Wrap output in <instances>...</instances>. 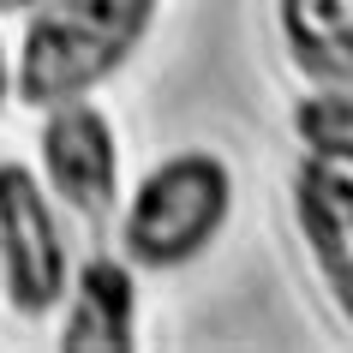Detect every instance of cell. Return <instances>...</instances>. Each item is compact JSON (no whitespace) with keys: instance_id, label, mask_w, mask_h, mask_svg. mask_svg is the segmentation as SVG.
I'll return each instance as SVG.
<instances>
[{"instance_id":"1","label":"cell","mask_w":353,"mask_h":353,"mask_svg":"<svg viewBox=\"0 0 353 353\" xmlns=\"http://www.w3.org/2000/svg\"><path fill=\"white\" fill-rule=\"evenodd\" d=\"M156 12L162 0H37L12 54V96L24 108L96 96L144 48Z\"/></svg>"},{"instance_id":"2","label":"cell","mask_w":353,"mask_h":353,"mask_svg":"<svg viewBox=\"0 0 353 353\" xmlns=\"http://www.w3.org/2000/svg\"><path fill=\"white\" fill-rule=\"evenodd\" d=\"M234 216V168L216 150H174L120 198V258L138 270H186Z\"/></svg>"},{"instance_id":"3","label":"cell","mask_w":353,"mask_h":353,"mask_svg":"<svg viewBox=\"0 0 353 353\" xmlns=\"http://www.w3.org/2000/svg\"><path fill=\"white\" fill-rule=\"evenodd\" d=\"M72 281V245L54 192L37 168L0 162V299L19 317H48Z\"/></svg>"},{"instance_id":"4","label":"cell","mask_w":353,"mask_h":353,"mask_svg":"<svg viewBox=\"0 0 353 353\" xmlns=\"http://www.w3.org/2000/svg\"><path fill=\"white\" fill-rule=\"evenodd\" d=\"M37 156H42V186L54 192V204L72 222L102 228L120 210V138H114V120L96 108V96L42 108Z\"/></svg>"},{"instance_id":"5","label":"cell","mask_w":353,"mask_h":353,"mask_svg":"<svg viewBox=\"0 0 353 353\" xmlns=\"http://www.w3.org/2000/svg\"><path fill=\"white\" fill-rule=\"evenodd\" d=\"M288 198H294V228L312 252L317 281L353 330V168L305 156L288 180Z\"/></svg>"},{"instance_id":"6","label":"cell","mask_w":353,"mask_h":353,"mask_svg":"<svg viewBox=\"0 0 353 353\" xmlns=\"http://www.w3.org/2000/svg\"><path fill=\"white\" fill-rule=\"evenodd\" d=\"M54 341L66 353L138 347V263H126L120 252H90L66 281Z\"/></svg>"},{"instance_id":"7","label":"cell","mask_w":353,"mask_h":353,"mask_svg":"<svg viewBox=\"0 0 353 353\" xmlns=\"http://www.w3.org/2000/svg\"><path fill=\"white\" fill-rule=\"evenodd\" d=\"M276 24L305 84H353V0H276Z\"/></svg>"},{"instance_id":"8","label":"cell","mask_w":353,"mask_h":353,"mask_svg":"<svg viewBox=\"0 0 353 353\" xmlns=\"http://www.w3.org/2000/svg\"><path fill=\"white\" fill-rule=\"evenodd\" d=\"M294 138L305 156L353 168V84H312L294 102Z\"/></svg>"},{"instance_id":"9","label":"cell","mask_w":353,"mask_h":353,"mask_svg":"<svg viewBox=\"0 0 353 353\" xmlns=\"http://www.w3.org/2000/svg\"><path fill=\"white\" fill-rule=\"evenodd\" d=\"M12 96V48H6V37H0V102Z\"/></svg>"},{"instance_id":"10","label":"cell","mask_w":353,"mask_h":353,"mask_svg":"<svg viewBox=\"0 0 353 353\" xmlns=\"http://www.w3.org/2000/svg\"><path fill=\"white\" fill-rule=\"evenodd\" d=\"M30 6H37V0H0V19H24Z\"/></svg>"}]
</instances>
